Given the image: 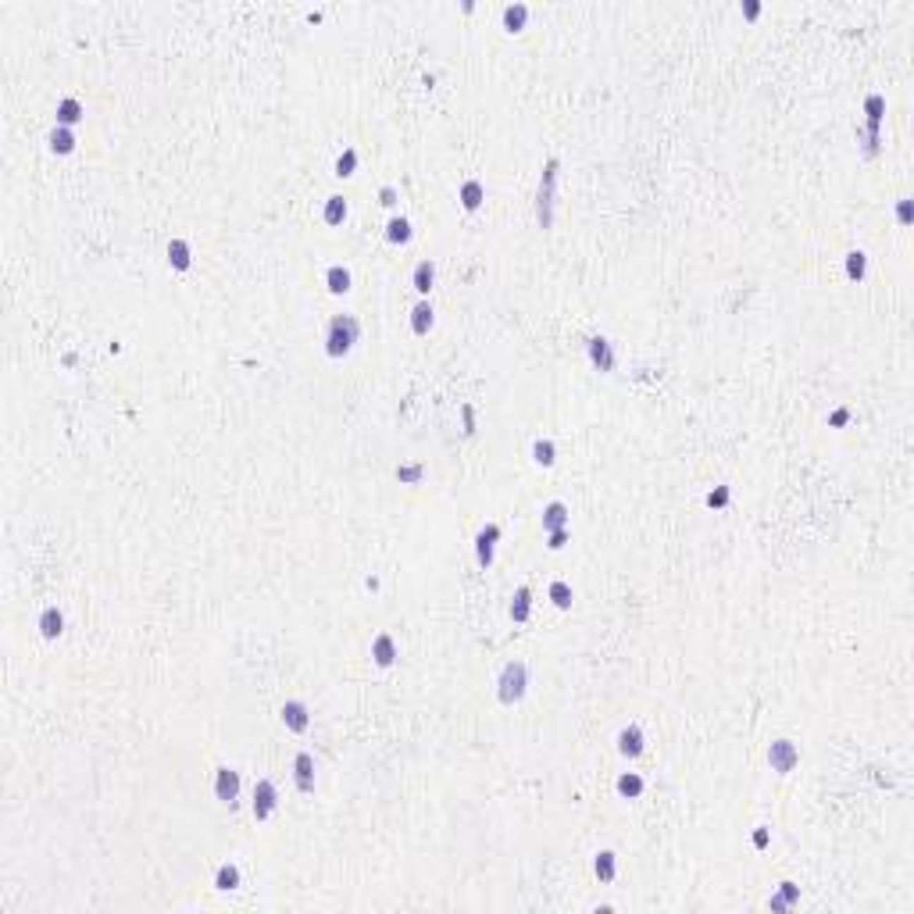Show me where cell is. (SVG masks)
<instances>
[{"mask_svg":"<svg viewBox=\"0 0 914 914\" xmlns=\"http://www.w3.org/2000/svg\"><path fill=\"white\" fill-rule=\"evenodd\" d=\"M361 336V322L354 315H332L325 329V354L329 358H347Z\"/></svg>","mask_w":914,"mask_h":914,"instance_id":"6da1fadb","label":"cell"},{"mask_svg":"<svg viewBox=\"0 0 914 914\" xmlns=\"http://www.w3.org/2000/svg\"><path fill=\"white\" fill-rule=\"evenodd\" d=\"M525 690H529V668H525V661H507L504 664V671H500V678H496V697H500V704H518L522 697H525Z\"/></svg>","mask_w":914,"mask_h":914,"instance_id":"7a4b0ae2","label":"cell"},{"mask_svg":"<svg viewBox=\"0 0 914 914\" xmlns=\"http://www.w3.org/2000/svg\"><path fill=\"white\" fill-rule=\"evenodd\" d=\"M557 157L547 161L543 168V179H540V197H536V218L543 228H550V218H554V186H557Z\"/></svg>","mask_w":914,"mask_h":914,"instance_id":"3957f363","label":"cell"},{"mask_svg":"<svg viewBox=\"0 0 914 914\" xmlns=\"http://www.w3.org/2000/svg\"><path fill=\"white\" fill-rule=\"evenodd\" d=\"M865 111H868V140H865V157H875V154H879V143H882V114H886V100H882V93H868V100H865Z\"/></svg>","mask_w":914,"mask_h":914,"instance_id":"277c9868","label":"cell"},{"mask_svg":"<svg viewBox=\"0 0 914 914\" xmlns=\"http://www.w3.org/2000/svg\"><path fill=\"white\" fill-rule=\"evenodd\" d=\"M275 804H279L275 782H272V779H257V786H254V804H250L254 818H257V822H268V818L275 815Z\"/></svg>","mask_w":914,"mask_h":914,"instance_id":"5b68a950","label":"cell"},{"mask_svg":"<svg viewBox=\"0 0 914 914\" xmlns=\"http://www.w3.org/2000/svg\"><path fill=\"white\" fill-rule=\"evenodd\" d=\"M796 761H800L796 743H789V739H775L772 747H768V764H772V772L789 775V772L796 768Z\"/></svg>","mask_w":914,"mask_h":914,"instance_id":"8992f818","label":"cell"},{"mask_svg":"<svg viewBox=\"0 0 914 914\" xmlns=\"http://www.w3.org/2000/svg\"><path fill=\"white\" fill-rule=\"evenodd\" d=\"M214 796L221 800V804H228V808L236 804V796H240V772H236V768L221 764V768L214 772Z\"/></svg>","mask_w":914,"mask_h":914,"instance_id":"52a82bcc","label":"cell"},{"mask_svg":"<svg viewBox=\"0 0 914 914\" xmlns=\"http://www.w3.org/2000/svg\"><path fill=\"white\" fill-rule=\"evenodd\" d=\"M282 725L290 729V732H307V725H311L307 704H304V700H286V704H282Z\"/></svg>","mask_w":914,"mask_h":914,"instance_id":"ba28073f","label":"cell"},{"mask_svg":"<svg viewBox=\"0 0 914 914\" xmlns=\"http://www.w3.org/2000/svg\"><path fill=\"white\" fill-rule=\"evenodd\" d=\"M496 540H500V525H496V522H489V525L475 536V561H479V568H489V564H493V547H496Z\"/></svg>","mask_w":914,"mask_h":914,"instance_id":"9c48e42d","label":"cell"},{"mask_svg":"<svg viewBox=\"0 0 914 914\" xmlns=\"http://www.w3.org/2000/svg\"><path fill=\"white\" fill-rule=\"evenodd\" d=\"M643 743H647V739H643V729H640V725H628V729L618 732V754L633 761V757L643 754Z\"/></svg>","mask_w":914,"mask_h":914,"instance_id":"30bf717a","label":"cell"},{"mask_svg":"<svg viewBox=\"0 0 914 914\" xmlns=\"http://www.w3.org/2000/svg\"><path fill=\"white\" fill-rule=\"evenodd\" d=\"M586 351H590L593 368H600V372H611V368H614V347H611L604 336H593V339L586 343Z\"/></svg>","mask_w":914,"mask_h":914,"instance_id":"8fae6325","label":"cell"},{"mask_svg":"<svg viewBox=\"0 0 914 914\" xmlns=\"http://www.w3.org/2000/svg\"><path fill=\"white\" fill-rule=\"evenodd\" d=\"M293 779H297V789H300V793H315V757H311L307 750L297 754V761H293Z\"/></svg>","mask_w":914,"mask_h":914,"instance_id":"7c38bea8","label":"cell"},{"mask_svg":"<svg viewBox=\"0 0 914 914\" xmlns=\"http://www.w3.org/2000/svg\"><path fill=\"white\" fill-rule=\"evenodd\" d=\"M372 661H375L379 668H393V661H396V640H393L389 633H379V636L372 640Z\"/></svg>","mask_w":914,"mask_h":914,"instance_id":"4fadbf2b","label":"cell"},{"mask_svg":"<svg viewBox=\"0 0 914 914\" xmlns=\"http://www.w3.org/2000/svg\"><path fill=\"white\" fill-rule=\"evenodd\" d=\"M39 633H43V640H57L65 633V614L57 611V607H43V614H39Z\"/></svg>","mask_w":914,"mask_h":914,"instance_id":"5bb4252c","label":"cell"},{"mask_svg":"<svg viewBox=\"0 0 914 914\" xmlns=\"http://www.w3.org/2000/svg\"><path fill=\"white\" fill-rule=\"evenodd\" d=\"M529 607H532V590H529V586H518V590H514V597H511V621H514V625L529 621Z\"/></svg>","mask_w":914,"mask_h":914,"instance_id":"9a60e30c","label":"cell"},{"mask_svg":"<svg viewBox=\"0 0 914 914\" xmlns=\"http://www.w3.org/2000/svg\"><path fill=\"white\" fill-rule=\"evenodd\" d=\"M168 264L176 268V272H190V264H193V250H190L186 240H171V243H168Z\"/></svg>","mask_w":914,"mask_h":914,"instance_id":"2e32d148","label":"cell"},{"mask_svg":"<svg viewBox=\"0 0 914 914\" xmlns=\"http://www.w3.org/2000/svg\"><path fill=\"white\" fill-rule=\"evenodd\" d=\"M543 529H547V532H554V529H568V504L550 500V504L543 507Z\"/></svg>","mask_w":914,"mask_h":914,"instance_id":"e0dca14e","label":"cell"},{"mask_svg":"<svg viewBox=\"0 0 914 914\" xmlns=\"http://www.w3.org/2000/svg\"><path fill=\"white\" fill-rule=\"evenodd\" d=\"M436 311H432V304L429 300H418L415 307H411V329H415V336H429V329H432V318Z\"/></svg>","mask_w":914,"mask_h":914,"instance_id":"ac0fdd59","label":"cell"},{"mask_svg":"<svg viewBox=\"0 0 914 914\" xmlns=\"http://www.w3.org/2000/svg\"><path fill=\"white\" fill-rule=\"evenodd\" d=\"M461 204H465V211H479L482 207V200H486V190H482V183L479 179H468V183H461Z\"/></svg>","mask_w":914,"mask_h":914,"instance_id":"d6986e66","label":"cell"},{"mask_svg":"<svg viewBox=\"0 0 914 914\" xmlns=\"http://www.w3.org/2000/svg\"><path fill=\"white\" fill-rule=\"evenodd\" d=\"M432 282H436V264H432V261L425 257V261H418V264H415L411 286H415L418 293H429V290H432Z\"/></svg>","mask_w":914,"mask_h":914,"instance_id":"ffe728a7","label":"cell"},{"mask_svg":"<svg viewBox=\"0 0 914 914\" xmlns=\"http://www.w3.org/2000/svg\"><path fill=\"white\" fill-rule=\"evenodd\" d=\"M83 118V104L75 100V97H65L61 104H57V126H65V129H72L75 122Z\"/></svg>","mask_w":914,"mask_h":914,"instance_id":"44dd1931","label":"cell"},{"mask_svg":"<svg viewBox=\"0 0 914 914\" xmlns=\"http://www.w3.org/2000/svg\"><path fill=\"white\" fill-rule=\"evenodd\" d=\"M325 286H329V293H347L351 290V268H343V264H332L329 272H325Z\"/></svg>","mask_w":914,"mask_h":914,"instance_id":"7402d4cb","label":"cell"},{"mask_svg":"<svg viewBox=\"0 0 914 914\" xmlns=\"http://www.w3.org/2000/svg\"><path fill=\"white\" fill-rule=\"evenodd\" d=\"M593 872H597L600 882H614V875H618V857H614L611 850H600L597 861H593Z\"/></svg>","mask_w":914,"mask_h":914,"instance_id":"603a6c76","label":"cell"},{"mask_svg":"<svg viewBox=\"0 0 914 914\" xmlns=\"http://www.w3.org/2000/svg\"><path fill=\"white\" fill-rule=\"evenodd\" d=\"M411 221L408 218H389V225H386V240L389 243H396V247H404V243H411Z\"/></svg>","mask_w":914,"mask_h":914,"instance_id":"cb8c5ba5","label":"cell"},{"mask_svg":"<svg viewBox=\"0 0 914 914\" xmlns=\"http://www.w3.org/2000/svg\"><path fill=\"white\" fill-rule=\"evenodd\" d=\"M796 900H800V886L796 882H782L779 893L772 896V910H789Z\"/></svg>","mask_w":914,"mask_h":914,"instance_id":"d4e9b609","label":"cell"},{"mask_svg":"<svg viewBox=\"0 0 914 914\" xmlns=\"http://www.w3.org/2000/svg\"><path fill=\"white\" fill-rule=\"evenodd\" d=\"M525 18H529V8H525V4H507V8H504V29H507V32H522Z\"/></svg>","mask_w":914,"mask_h":914,"instance_id":"484cf974","label":"cell"},{"mask_svg":"<svg viewBox=\"0 0 914 914\" xmlns=\"http://www.w3.org/2000/svg\"><path fill=\"white\" fill-rule=\"evenodd\" d=\"M50 150H54V154H72V150H75V136H72V129L57 126V129L50 133Z\"/></svg>","mask_w":914,"mask_h":914,"instance_id":"4316f807","label":"cell"},{"mask_svg":"<svg viewBox=\"0 0 914 914\" xmlns=\"http://www.w3.org/2000/svg\"><path fill=\"white\" fill-rule=\"evenodd\" d=\"M214 886L221 889V893H233L236 886H240V868L236 865H221L218 872H214Z\"/></svg>","mask_w":914,"mask_h":914,"instance_id":"83f0119b","label":"cell"},{"mask_svg":"<svg viewBox=\"0 0 914 914\" xmlns=\"http://www.w3.org/2000/svg\"><path fill=\"white\" fill-rule=\"evenodd\" d=\"M322 218H325V225H343V218H347V200H343V197H329Z\"/></svg>","mask_w":914,"mask_h":914,"instance_id":"f1b7e54d","label":"cell"},{"mask_svg":"<svg viewBox=\"0 0 914 914\" xmlns=\"http://www.w3.org/2000/svg\"><path fill=\"white\" fill-rule=\"evenodd\" d=\"M354 168H358V150L347 147V150H343V154L336 157V176H339V179H351V176H354Z\"/></svg>","mask_w":914,"mask_h":914,"instance_id":"f546056e","label":"cell"},{"mask_svg":"<svg viewBox=\"0 0 914 914\" xmlns=\"http://www.w3.org/2000/svg\"><path fill=\"white\" fill-rule=\"evenodd\" d=\"M865 272H868V254L865 250H850L846 254V275L850 279H865Z\"/></svg>","mask_w":914,"mask_h":914,"instance_id":"4dcf8cb0","label":"cell"},{"mask_svg":"<svg viewBox=\"0 0 914 914\" xmlns=\"http://www.w3.org/2000/svg\"><path fill=\"white\" fill-rule=\"evenodd\" d=\"M618 793H621L625 800H636V796L643 793V779H640L636 772H628V775H621V779H618Z\"/></svg>","mask_w":914,"mask_h":914,"instance_id":"1f68e13d","label":"cell"},{"mask_svg":"<svg viewBox=\"0 0 914 914\" xmlns=\"http://www.w3.org/2000/svg\"><path fill=\"white\" fill-rule=\"evenodd\" d=\"M532 457H536V465L550 468V465L557 461V450H554V443H550V439H536V443H532Z\"/></svg>","mask_w":914,"mask_h":914,"instance_id":"d6a6232c","label":"cell"},{"mask_svg":"<svg viewBox=\"0 0 914 914\" xmlns=\"http://www.w3.org/2000/svg\"><path fill=\"white\" fill-rule=\"evenodd\" d=\"M396 479L404 486H418L425 479V465H396Z\"/></svg>","mask_w":914,"mask_h":914,"instance_id":"836d02e7","label":"cell"},{"mask_svg":"<svg viewBox=\"0 0 914 914\" xmlns=\"http://www.w3.org/2000/svg\"><path fill=\"white\" fill-rule=\"evenodd\" d=\"M550 600H554V607H561V611H568L571 607V586L568 583H550Z\"/></svg>","mask_w":914,"mask_h":914,"instance_id":"e575fe53","label":"cell"},{"mask_svg":"<svg viewBox=\"0 0 914 914\" xmlns=\"http://www.w3.org/2000/svg\"><path fill=\"white\" fill-rule=\"evenodd\" d=\"M707 504H711V507H725V504H729V486L711 489V493H707Z\"/></svg>","mask_w":914,"mask_h":914,"instance_id":"d590c367","label":"cell"},{"mask_svg":"<svg viewBox=\"0 0 914 914\" xmlns=\"http://www.w3.org/2000/svg\"><path fill=\"white\" fill-rule=\"evenodd\" d=\"M896 218H900V225H910V218H914L910 200H900V204H896Z\"/></svg>","mask_w":914,"mask_h":914,"instance_id":"8d00e7d4","label":"cell"},{"mask_svg":"<svg viewBox=\"0 0 914 914\" xmlns=\"http://www.w3.org/2000/svg\"><path fill=\"white\" fill-rule=\"evenodd\" d=\"M461 418H465V432L472 436V432H475V408L465 404V408H461Z\"/></svg>","mask_w":914,"mask_h":914,"instance_id":"74e56055","label":"cell"},{"mask_svg":"<svg viewBox=\"0 0 914 914\" xmlns=\"http://www.w3.org/2000/svg\"><path fill=\"white\" fill-rule=\"evenodd\" d=\"M564 543H568V529H554V532H550V543H547V547H550V550H561Z\"/></svg>","mask_w":914,"mask_h":914,"instance_id":"f35d334b","label":"cell"},{"mask_svg":"<svg viewBox=\"0 0 914 914\" xmlns=\"http://www.w3.org/2000/svg\"><path fill=\"white\" fill-rule=\"evenodd\" d=\"M846 422H850V408H839V411H832V415H829V425H836V429H839V425H846Z\"/></svg>","mask_w":914,"mask_h":914,"instance_id":"ab89813d","label":"cell"},{"mask_svg":"<svg viewBox=\"0 0 914 914\" xmlns=\"http://www.w3.org/2000/svg\"><path fill=\"white\" fill-rule=\"evenodd\" d=\"M379 204L393 207V204H396V190H393V186H382V190H379Z\"/></svg>","mask_w":914,"mask_h":914,"instance_id":"60d3db41","label":"cell"},{"mask_svg":"<svg viewBox=\"0 0 914 914\" xmlns=\"http://www.w3.org/2000/svg\"><path fill=\"white\" fill-rule=\"evenodd\" d=\"M743 15H747V18L754 22V18L761 15V4H757V0H747V4H743Z\"/></svg>","mask_w":914,"mask_h":914,"instance_id":"b9f144b4","label":"cell"},{"mask_svg":"<svg viewBox=\"0 0 914 914\" xmlns=\"http://www.w3.org/2000/svg\"><path fill=\"white\" fill-rule=\"evenodd\" d=\"M754 846H757V850H764V846H768V829H764V825L754 832Z\"/></svg>","mask_w":914,"mask_h":914,"instance_id":"7bdbcfd3","label":"cell"}]
</instances>
